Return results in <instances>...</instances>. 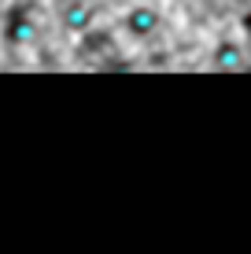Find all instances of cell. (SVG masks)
Returning a JSON list of instances; mask_svg holds the SVG:
<instances>
[{"label":"cell","mask_w":251,"mask_h":254,"mask_svg":"<svg viewBox=\"0 0 251 254\" xmlns=\"http://www.w3.org/2000/svg\"><path fill=\"white\" fill-rule=\"evenodd\" d=\"M159 7H152V4H133V7H126V15H122V30H126V37H133V41H148L159 33Z\"/></svg>","instance_id":"1"},{"label":"cell","mask_w":251,"mask_h":254,"mask_svg":"<svg viewBox=\"0 0 251 254\" xmlns=\"http://www.w3.org/2000/svg\"><path fill=\"white\" fill-rule=\"evenodd\" d=\"M37 37V26H33L30 11H26V4H15L11 11L4 15V41L7 45H30V41Z\"/></svg>","instance_id":"2"},{"label":"cell","mask_w":251,"mask_h":254,"mask_svg":"<svg viewBox=\"0 0 251 254\" xmlns=\"http://www.w3.org/2000/svg\"><path fill=\"white\" fill-rule=\"evenodd\" d=\"M59 22H63L67 33H89L96 26V7L89 0H67L59 7Z\"/></svg>","instance_id":"3"},{"label":"cell","mask_w":251,"mask_h":254,"mask_svg":"<svg viewBox=\"0 0 251 254\" xmlns=\"http://www.w3.org/2000/svg\"><path fill=\"white\" fill-rule=\"evenodd\" d=\"M211 66L222 70V74H229V70H240V66H244V48H240V41L222 37L218 45L211 48Z\"/></svg>","instance_id":"4"},{"label":"cell","mask_w":251,"mask_h":254,"mask_svg":"<svg viewBox=\"0 0 251 254\" xmlns=\"http://www.w3.org/2000/svg\"><path fill=\"white\" fill-rule=\"evenodd\" d=\"M240 33L251 37V7H244V15H240Z\"/></svg>","instance_id":"5"}]
</instances>
